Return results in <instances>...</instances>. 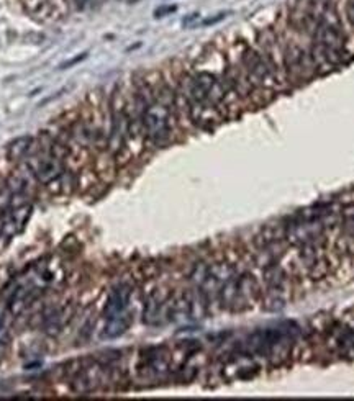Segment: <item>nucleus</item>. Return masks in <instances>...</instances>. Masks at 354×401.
Masks as SVG:
<instances>
[{
  "instance_id": "obj_7",
  "label": "nucleus",
  "mask_w": 354,
  "mask_h": 401,
  "mask_svg": "<svg viewBox=\"0 0 354 401\" xmlns=\"http://www.w3.org/2000/svg\"><path fill=\"white\" fill-rule=\"evenodd\" d=\"M99 135H100L99 131H96L90 124L84 123V121H79L74 127V138L77 143H81L82 146H89L92 143H96Z\"/></svg>"
},
{
  "instance_id": "obj_10",
  "label": "nucleus",
  "mask_w": 354,
  "mask_h": 401,
  "mask_svg": "<svg viewBox=\"0 0 354 401\" xmlns=\"http://www.w3.org/2000/svg\"><path fill=\"white\" fill-rule=\"evenodd\" d=\"M12 192L9 190L7 184H0V213H5V211L10 210L12 205Z\"/></svg>"
},
{
  "instance_id": "obj_14",
  "label": "nucleus",
  "mask_w": 354,
  "mask_h": 401,
  "mask_svg": "<svg viewBox=\"0 0 354 401\" xmlns=\"http://www.w3.org/2000/svg\"><path fill=\"white\" fill-rule=\"evenodd\" d=\"M197 18H199V13H192V15H191V17H188V18H185V20H184V25H188V23H191V21H194V20H197Z\"/></svg>"
},
{
  "instance_id": "obj_1",
  "label": "nucleus",
  "mask_w": 354,
  "mask_h": 401,
  "mask_svg": "<svg viewBox=\"0 0 354 401\" xmlns=\"http://www.w3.org/2000/svg\"><path fill=\"white\" fill-rule=\"evenodd\" d=\"M145 133L154 143H162L169 136V108L161 102L149 104L141 115Z\"/></svg>"
},
{
  "instance_id": "obj_15",
  "label": "nucleus",
  "mask_w": 354,
  "mask_h": 401,
  "mask_svg": "<svg viewBox=\"0 0 354 401\" xmlns=\"http://www.w3.org/2000/svg\"><path fill=\"white\" fill-rule=\"evenodd\" d=\"M74 4L79 7V9H84V7L89 4V0H74Z\"/></svg>"
},
{
  "instance_id": "obj_6",
  "label": "nucleus",
  "mask_w": 354,
  "mask_h": 401,
  "mask_svg": "<svg viewBox=\"0 0 354 401\" xmlns=\"http://www.w3.org/2000/svg\"><path fill=\"white\" fill-rule=\"evenodd\" d=\"M130 323H131V318H130L128 313H123V314H118V316L108 318L107 323H105V328H104V337L113 339V337L122 336L128 329Z\"/></svg>"
},
{
  "instance_id": "obj_13",
  "label": "nucleus",
  "mask_w": 354,
  "mask_h": 401,
  "mask_svg": "<svg viewBox=\"0 0 354 401\" xmlns=\"http://www.w3.org/2000/svg\"><path fill=\"white\" fill-rule=\"evenodd\" d=\"M226 17V13L222 12V13H217V17H211V18H207L205 21H203V25H214V23L220 21V20H223Z\"/></svg>"
},
{
  "instance_id": "obj_5",
  "label": "nucleus",
  "mask_w": 354,
  "mask_h": 401,
  "mask_svg": "<svg viewBox=\"0 0 354 401\" xmlns=\"http://www.w3.org/2000/svg\"><path fill=\"white\" fill-rule=\"evenodd\" d=\"M31 146H33V138L31 136H20L17 139H13L12 143L7 146V157L9 161H21L28 156L31 151Z\"/></svg>"
},
{
  "instance_id": "obj_2",
  "label": "nucleus",
  "mask_w": 354,
  "mask_h": 401,
  "mask_svg": "<svg viewBox=\"0 0 354 401\" xmlns=\"http://www.w3.org/2000/svg\"><path fill=\"white\" fill-rule=\"evenodd\" d=\"M243 62H245L249 76H253L256 81L263 84H271L274 81L272 66L263 56H259L257 53L248 49L245 53V56H243Z\"/></svg>"
},
{
  "instance_id": "obj_3",
  "label": "nucleus",
  "mask_w": 354,
  "mask_h": 401,
  "mask_svg": "<svg viewBox=\"0 0 354 401\" xmlns=\"http://www.w3.org/2000/svg\"><path fill=\"white\" fill-rule=\"evenodd\" d=\"M194 81L200 87V90L205 93L207 100L211 105L218 107L225 100V97H226L225 85L220 81H217L215 76H211L208 72H199L197 76H194Z\"/></svg>"
},
{
  "instance_id": "obj_4",
  "label": "nucleus",
  "mask_w": 354,
  "mask_h": 401,
  "mask_svg": "<svg viewBox=\"0 0 354 401\" xmlns=\"http://www.w3.org/2000/svg\"><path fill=\"white\" fill-rule=\"evenodd\" d=\"M130 295H131V290L128 285H118L113 292L110 293L108 300L105 303V308H104L105 319L127 313L128 303H130Z\"/></svg>"
},
{
  "instance_id": "obj_16",
  "label": "nucleus",
  "mask_w": 354,
  "mask_h": 401,
  "mask_svg": "<svg viewBox=\"0 0 354 401\" xmlns=\"http://www.w3.org/2000/svg\"><path fill=\"white\" fill-rule=\"evenodd\" d=\"M4 334V323H2V319H0V336Z\"/></svg>"
},
{
  "instance_id": "obj_12",
  "label": "nucleus",
  "mask_w": 354,
  "mask_h": 401,
  "mask_svg": "<svg viewBox=\"0 0 354 401\" xmlns=\"http://www.w3.org/2000/svg\"><path fill=\"white\" fill-rule=\"evenodd\" d=\"M85 56H87V53H82V54H79L77 58H73V59H69L67 62H64V64H61V69H67V67H70V66L77 64V62L84 61V59H85Z\"/></svg>"
},
{
  "instance_id": "obj_11",
  "label": "nucleus",
  "mask_w": 354,
  "mask_h": 401,
  "mask_svg": "<svg viewBox=\"0 0 354 401\" xmlns=\"http://www.w3.org/2000/svg\"><path fill=\"white\" fill-rule=\"evenodd\" d=\"M176 10H177L176 5H164V7H159V9L154 12V15H156V17H166V15L174 13Z\"/></svg>"
},
{
  "instance_id": "obj_9",
  "label": "nucleus",
  "mask_w": 354,
  "mask_h": 401,
  "mask_svg": "<svg viewBox=\"0 0 354 401\" xmlns=\"http://www.w3.org/2000/svg\"><path fill=\"white\" fill-rule=\"evenodd\" d=\"M62 316H64V311L62 310H54L51 314L46 318V331L48 334H58L59 329L62 328Z\"/></svg>"
},
{
  "instance_id": "obj_8",
  "label": "nucleus",
  "mask_w": 354,
  "mask_h": 401,
  "mask_svg": "<svg viewBox=\"0 0 354 401\" xmlns=\"http://www.w3.org/2000/svg\"><path fill=\"white\" fill-rule=\"evenodd\" d=\"M161 308H162V303L157 300L156 296H153L151 300L146 303V308H145V323H149V324L156 323V319L159 318V314H161Z\"/></svg>"
}]
</instances>
